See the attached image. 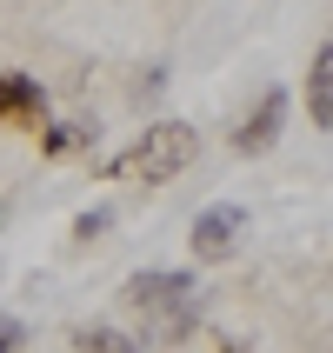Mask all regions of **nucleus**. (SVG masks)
I'll use <instances>...</instances> for the list:
<instances>
[{
  "label": "nucleus",
  "mask_w": 333,
  "mask_h": 353,
  "mask_svg": "<svg viewBox=\"0 0 333 353\" xmlns=\"http://www.w3.org/2000/svg\"><path fill=\"white\" fill-rule=\"evenodd\" d=\"M200 160V134L187 127V120H147L127 147H120L107 167H100V180H134V187H167V180H180L187 167Z\"/></svg>",
  "instance_id": "obj_2"
},
{
  "label": "nucleus",
  "mask_w": 333,
  "mask_h": 353,
  "mask_svg": "<svg viewBox=\"0 0 333 353\" xmlns=\"http://www.w3.org/2000/svg\"><path fill=\"white\" fill-rule=\"evenodd\" d=\"M94 147H100L94 120H47L40 127V160H74V154H94Z\"/></svg>",
  "instance_id": "obj_7"
},
{
  "label": "nucleus",
  "mask_w": 333,
  "mask_h": 353,
  "mask_svg": "<svg viewBox=\"0 0 333 353\" xmlns=\"http://www.w3.org/2000/svg\"><path fill=\"white\" fill-rule=\"evenodd\" d=\"M74 353H140L134 334H120V327H74Z\"/></svg>",
  "instance_id": "obj_8"
},
{
  "label": "nucleus",
  "mask_w": 333,
  "mask_h": 353,
  "mask_svg": "<svg viewBox=\"0 0 333 353\" xmlns=\"http://www.w3.org/2000/svg\"><path fill=\"white\" fill-rule=\"evenodd\" d=\"M240 240H247V207H240V200H214V207L194 214L187 247H194L200 267H214V260H234L240 254Z\"/></svg>",
  "instance_id": "obj_4"
},
{
  "label": "nucleus",
  "mask_w": 333,
  "mask_h": 353,
  "mask_svg": "<svg viewBox=\"0 0 333 353\" xmlns=\"http://www.w3.org/2000/svg\"><path fill=\"white\" fill-rule=\"evenodd\" d=\"M0 127H20V134H40L47 127V87L34 74H0Z\"/></svg>",
  "instance_id": "obj_5"
},
{
  "label": "nucleus",
  "mask_w": 333,
  "mask_h": 353,
  "mask_svg": "<svg viewBox=\"0 0 333 353\" xmlns=\"http://www.w3.org/2000/svg\"><path fill=\"white\" fill-rule=\"evenodd\" d=\"M120 300L140 320V340H154V347H187L200 334V280L187 267H147L127 280Z\"/></svg>",
  "instance_id": "obj_1"
},
{
  "label": "nucleus",
  "mask_w": 333,
  "mask_h": 353,
  "mask_svg": "<svg viewBox=\"0 0 333 353\" xmlns=\"http://www.w3.org/2000/svg\"><path fill=\"white\" fill-rule=\"evenodd\" d=\"M220 353H247V347H240V340H234V334H220Z\"/></svg>",
  "instance_id": "obj_11"
},
{
  "label": "nucleus",
  "mask_w": 333,
  "mask_h": 353,
  "mask_svg": "<svg viewBox=\"0 0 333 353\" xmlns=\"http://www.w3.org/2000/svg\"><path fill=\"white\" fill-rule=\"evenodd\" d=\"M0 220H7V200H0Z\"/></svg>",
  "instance_id": "obj_12"
},
{
  "label": "nucleus",
  "mask_w": 333,
  "mask_h": 353,
  "mask_svg": "<svg viewBox=\"0 0 333 353\" xmlns=\"http://www.w3.org/2000/svg\"><path fill=\"white\" fill-rule=\"evenodd\" d=\"M20 340H27V327H20V320H7V314H0V353H20Z\"/></svg>",
  "instance_id": "obj_10"
},
{
  "label": "nucleus",
  "mask_w": 333,
  "mask_h": 353,
  "mask_svg": "<svg viewBox=\"0 0 333 353\" xmlns=\"http://www.w3.org/2000/svg\"><path fill=\"white\" fill-rule=\"evenodd\" d=\"M287 114H294V94H287V87H260V100L240 114V127H234V154L240 160L274 154L280 134H287Z\"/></svg>",
  "instance_id": "obj_3"
},
{
  "label": "nucleus",
  "mask_w": 333,
  "mask_h": 353,
  "mask_svg": "<svg viewBox=\"0 0 333 353\" xmlns=\"http://www.w3.org/2000/svg\"><path fill=\"white\" fill-rule=\"evenodd\" d=\"M300 94H307V120H314L320 134H333V40H320V47H314Z\"/></svg>",
  "instance_id": "obj_6"
},
{
  "label": "nucleus",
  "mask_w": 333,
  "mask_h": 353,
  "mask_svg": "<svg viewBox=\"0 0 333 353\" xmlns=\"http://www.w3.org/2000/svg\"><path fill=\"white\" fill-rule=\"evenodd\" d=\"M107 227H114V207H87V214H74V240H80V247H87V240H100Z\"/></svg>",
  "instance_id": "obj_9"
}]
</instances>
